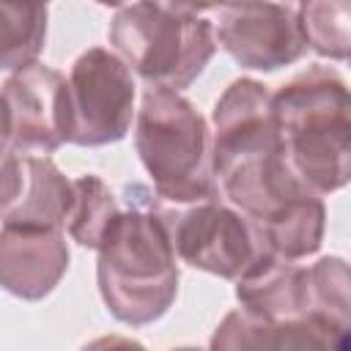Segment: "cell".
Masks as SVG:
<instances>
[{
	"label": "cell",
	"mask_w": 351,
	"mask_h": 351,
	"mask_svg": "<svg viewBox=\"0 0 351 351\" xmlns=\"http://www.w3.org/2000/svg\"><path fill=\"white\" fill-rule=\"evenodd\" d=\"M211 167L269 252L296 263L321 247L324 200L293 173L263 82L241 77L217 99Z\"/></svg>",
	"instance_id": "cell-1"
},
{
	"label": "cell",
	"mask_w": 351,
	"mask_h": 351,
	"mask_svg": "<svg viewBox=\"0 0 351 351\" xmlns=\"http://www.w3.org/2000/svg\"><path fill=\"white\" fill-rule=\"evenodd\" d=\"M96 280L112 318L145 326L162 318L178 293V266L165 211L143 184L126 186V211L99 244Z\"/></svg>",
	"instance_id": "cell-2"
},
{
	"label": "cell",
	"mask_w": 351,
	"mask_h": 351,
	"mask_svg": "<svg viewBox=\"0 0 351 351\" xmlns=\"http://www.w3.org/2000/svg\"><path fill=\"white\" fill-rule=\"evenodd\" d=\"M271 112L293 173L315 195L346 186L351 121L343 77L329 66H310L271 93Z\"/></svg>",
	"instance_id": "cell-3"
},
{
	"label": "cell",
	"mask_w": 351,
	"mask_h": 351,
	"mask_svg": "<svg viewBox=\"0 0 351 351\" xmlns=\"http://www.w3.org/2000/svg\"><path fill=\"white\" fill-rule=\"evenodd\" d=\"M208 5L126 3L118 5L107 38L115 55L151 88H189L217 52Z\"/></svg>",
	"instance_id": "cell-4"
},
{
	"label": "cell",
	"mask_w": 351,
	"mask_h": 351,
	"mask_svg": "<svg viewBox=\"0 0 351 351\" xmlns=\"http://www.w3.org/2000/svg\"><path fill=\"white\" fill-rule=\"evenodd\" d=\"M134 145L156 197L170 203H206L217 197L208 123L181 93L162 88L143 93Z\"/></svg>",
	"instance_id": "cell-5"
},
{
	"label": "cell",
	"mask_w": 351,
	"mask_h": 351,
	"mask_svg": "<svg viewBox=\"0 0 351 351\" xmlns=\"http://www.w3.org/2000/svg\"><path fill=\"white\" fill-rule=\"evenodd\" d=\"M69 143L107 145L126 137L134 115V77L104 47L85 49L69 71Z\"/></svg>",
	"instance_id": "cell-6"
},
{
	"label": "cell",
	"mask_w": 351,
	"mask_h": 351,
	"mask_svg": "<svg viewBox=\"0 0 351 351\" xmlns=\"http://www.w3.org/2000/svg\"><path fill=\"white\" fill-rule=\"evenodd\" d=\"M165 225L178 261L222 280H239L269 252L250 219L217 200L192 203L184 211H165Z\"/></svg>",
	"instance_id": "cell-7"
},
{
	"label": "cell",
	"mask_w": 351,
	"mask_h": 351,
	"mask_svg": "<svg viewBox=\"0 0 351 351\" xmlns=\"http://www.w3.org/2000/svg\"><path fill=\"white\" fill-rule=\"evenodd\" d=\"M208 11L217 14L214 38L244 69L274 71L307 49L293 3H230Z\"/></svg>",
	"instance_id": "cell-8"
},
{
	"label": "cell",
	"mask_w": 351,
	"mask_h": 351,
	"mask_svg": "<svg viewBox=\"0 0 351 351\" xmlns=\"http://www.w3.org/2000/svg\"><path fill=\"white\" fill-rule=\"evenodd\" d=\"M14 154H52L69 143V85L44 63L16 69L0 88Z\"/></svg>",
	"instance_id": "cell-9"
},
{
	"label": "cell",
	"mask_w": 351,
	"mask_h": 351,
	"mask_svg": "<svg viewBox=\"0 0 351 351\" xmlns=\"http://www.w3.org/2000/svg\"><path fill=\"white\" fill-rule=\"evenodd\" d=\"M208 351H348V326L318 313L266 321L239 307L214 329Z\"/></svg>",
	"instance_id": "cell-10"
},
{
	"label": "cell",
	"mask_w": 351,
	"mask_h": 351,
	"mask_svg": "<svg viewBox=\"0 0 351 351\" xmlns=\"http://www.w3.org/2000/svg\"><path fill=\"white\" fill-rule=\"evenodd\" d=\"M69 269L63 230L0 225V288L25 302H38L55 291Z\"/></svg>",
	"instance_id": "cell-11"
},
{
	"label": "cell",
	"mask_w": 351,
	"mask_h": 351,
	"mask_svg": "<svg viewBox=\"0 0 351 351\" xmlns=\"http://www.w3.org/2000/svg\"><path fill=\"white\" fill-rule=\"evenodd\" d=\"M236 296L241 310L266 321L304 318L315 313L310 266H296L271 252H263L236 280Z\"/></svg>",
	"instance_id": "cell-12"
},
{
	"label": "cell",
	"mask_w": 351,
	"mask_h": 351,
	"mask_svg": "<svg viewBox=\"0 0 351 351\" xmlns=\"http://www.w3.org/2000/svg\"><path fill=\"white\" fill-rule=\"evenodd\" d=\"M25 192L3 217V225L63 230L71 211L74 186L49 156H25Z\"/></svg>",
	"instance_id": "cell-13"
},
{
	"label": "cell",
	"mask_w": 351,
	"mask_h": 351,
	"mask_svg": "<svg viewBox=\"0 0 351 351\" xmlns=\"http://www.w3.org/2000/svg\"><path fill=\"white\" fill-rule=\"evenodd\" d=\"M49 8L41 3H0V69L36 63L47 41Z\"/></svg>",
	"instance_id": "cell-14"
},
{
	"label": "cell",
	"mask_w": 351,
	"mask_h": 351,
	"mask_svg": "<svg viewBox=\"0 0 351 351\" xmlns=\"http://www.w3.org/2000/svg\"><path fill=\"white\" fill-rule=\"evenodd\" d=\"M71 186L74 200L66 217V230L80 247L99 250L104 233L118 219L121 206L99 176H80L77 181H71Z\"/></svg>",
	"instance_id": "cell-15"
},
{
	"label": "cell",
	"mask_w": 351,
	"mask_h": 351,
	"mask_svg": "<svg viewBox=\"0 0 351 351\" xmlns=\"http://www.w3.org/2000/svg\"><path fill=\"white\" fill-rule=\"evenodd\" d=\"M299 25L304 44L329 58L346 60L351 47V5L348 3H302Z\"/></svg>",
	"instance_id": "cell-16"
},
{
	"label": "cell",
	"mask_w": 351,
	"mask_h": 351,
	"mask_svg": "<svg viewBox=\"0 0 351 351\" xmlns=\"http://www.w3.org/2000/svg\"><path fill=\"white\" fill-rule=\"evenodd\" d=\"M315 313L348 326V266L343 258H321L310 266Z\"/></svg>",
	"instance_id": "cell-17"
},
{
	"label": "cell",
	"mask_w": 351,
	"mask_h": 351,
	"mask_svg": "<svg viewBox=\"0 0 351 351\" xmlns=\"http://www.w3.org/2000/svg\"><path fill=\"white\" fill-rule=\"evenodd\" d=\"M25 192V176H22V162L11 148V134H8V115L5 104L0 96V217H5L16 200Z\"/></svg>",
	"instance_id": "cell-18"
},
{
	"label": "cell",
	"mask_w": 351,
	"mask_h": 351,
	"mask_svg": "<svg viewBox=\"0 0 351 351\" xmlns=\"http://www.w3.org/2000/svg\"><path fill=\"white\" fill-rule=\"evenodd\" d=\"M82 351H145V346L132 337H123V335H104V337H96L88 346H82Z\"/></svg>",
	"instance_id": "cell-19"
},
{
	"label": "cell",
	"mask_w": 351,
	"mask_h": 351,
	"mask_svg": "<svg viewBox=\"0 0 351 351\" xmlns=\"http://www.w3.org/2000/svg\"><path fill=\"white\" fill-rule=\"evenodd\" d=\"M170 351H200V348H170Z\"/></svg>",
	"instance_id": "cell-20"
}]
</instances>
